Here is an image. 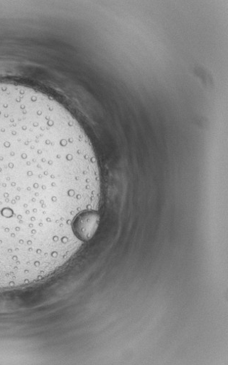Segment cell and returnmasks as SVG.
Returning a JSON list of instances; mask_svg holds the SVG:
<instances>
[{
	"label": "cell",
	"mask_w": 228,
	"mask_h": 365,
	"mask_svg": "<svg viewBox=\"0 0 228 365\" xmlns=\"http://www.w3.org/2000/svg\"><path fill=\"white\" fill-rule=\"evenodd\" d=\"M101 194L97 158L72 115L38 91L0 82V290L68 262Z\"/></svg>",
	"instance_id": "obj_1"
}]
</instances>
